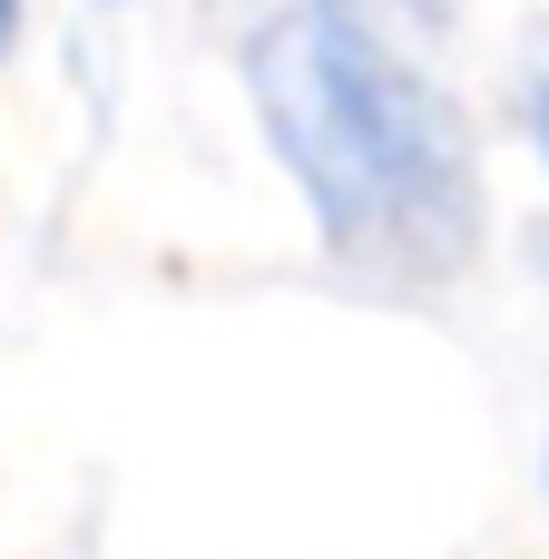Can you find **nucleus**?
<instances>
[{"instance_id":"obj_1","label":"nucleus","mask_w":549,"mask_h":559,"mask_svg":"<svg viewBox=\"0 0 549 559\" xmlns=\"http://www.w3.org/2000/svg\"><path fill=\"white\" fill-rule=\"evenodd\" d=\"M324 265L442 295L491 255V157L422 39L344 0H196Z\"/></svg>"},{"instance_id":"obj_2","label":"nucleus","mask_w":549,"mask_h":559,"mask_svg":"<svg viewBox=\"0 0 549 559\" xmlns=\"http://www.w3.org/2000/svg\"><path fill=\"white\" fill-rule=\"evenodd\" d=\"M511 128H521L530 177L549 187V49H530V59H521V79H511Z\"/></svg>"},{"instance_id":"obj_3","label":"nucleus","mask_w":549,"mask_h":559,"mask_svg":"<svg viewBox=\"0 0 549 559\" xmlns=\"http://www.w3.org/2000/svg\"><path fill=\"white\" fill-rule=\"evenodd\" d=\"M344 10H363V20H383V29H403V39H452L462 20H472V0H344Z\"/></svg>"},{"instance_id":"obj_4","label":"nucleus","mask_w":549,"mask_h":559,"mask_svg":"<svg viewBox=\"0 0 549 559\" xmlns=\"http://www.w3.org/2000/svg\"><path fill=\"white\" fill-rule=\"evenodd\" d=\"M20 39H29V0H0V69L20 59Z\"/></svg>"},{"instance_id":"obj_5","label":"nucleus","mask_w":549,"mask_h":559,"mask_svg":"<svg viewBox=\"0 0 549 559\" xmlns=\"http://www.w3.org/2000/svg\"><path fill=\"white\" fill-rule=\"evenodd\" d=\"M88 10H138V0H88Z\"/></svg>"}]
</instances>
